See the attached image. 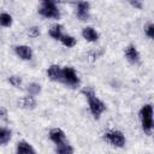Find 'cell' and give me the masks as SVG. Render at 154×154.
<instances>
[{"instance_id": "1", "label": "cell", "mask_w": 154, "mask_h": 154, "mask_svg": "<svg viewBox=\"0 0 154 154\" xmlns=\"http://www.w3.org/2000/svg\"><path fill=\"white\" fill-rule=\"evenodd\" d=\"M83 94L85 96V99L88 100V105H89V109L93 114V117L95 119H99L101 117V114L106 111V105L95 95L93 89H84Z\"/></svg>"}, {"instance_id": "2", "label": "cell", "mask_w": 154, "mask_h": 154, "mask_svg": "<svg viewBox=\"0 0 154 154\" xmlns=\"http://www.w3.org/2000/svg\"><path fill=\"white\" fill-rule=\"evenodd\" d=\"M142 129L147 135L152 134L153 130V107L152 105H144L140 112Z\"/></svg>"}, {"instance_id": "3", "label": "cell", "mask_w": 154, "mask_h": 154, "mask_svg": "<svg viewBox=\"0 0 154 154\" xmlns=\"http://www.w3.org/2000/svg\"><path fill=\"white\" fill-rule=\"evenodd\" d=\"M38 13L45 18L58 19L60 17L59 7L57 6V4L54 1H43V2H41L40 8H38Z\"/></svg>"}, {"instance_id": "4", "label": "cell", "mask_w": 154, "mask_h": 154, "mask_svg": "<svg viewBox=\"0 0 154 154\" xmlns=\"http://www.w3.org/2000/svg\"><path fill=\"white\" fill-rule=\"evenodd\" d=\"M61 82L70 87H77L79 84V78L73 67L65 66L61 69Z\"/></svg>"}, {"instance_id": "5", "label": "cell", "mask_w": 154, "mask_h": 154, "mask_svg": "<svg viewBox=\"0 0 154 154\" xmlns=\"http://www.w3.org/2000/svg\"><path fill=\"white\" fill-rule=\"evenodd\" d=\"M103 138L106 142H108L111 146H114V147H123L125 144V137L123 135V132L118 131V130H111V131H107L105 135H103Z\"/></svg>"}, {"instance_id": "6", "label": "cell", "mask_w": 154, "mask_h": 154, "mask_svg": "<svg viewBox=\"0 0 154 154\" xmlns=\"http://www.w3.org/2000/svg\"><path fill=\"white\" fill-rule=\"evenodd\" d=\"M89 8H90L89 2H85V1L78 2L77 7H76V16L81 20H88V18H89Z\"/></svg>"}, {"instance_id": "7", "label": "cell", "mask_w": 154, "mask_h": 154, "mask_svg": "<svg viewBox=\"0 0 154 154\" xmlns=\"http://www.w3.org/2000/svg\"><path fill=\"white\" fill-rule=\"evenodd\" d=\"M49 138L52 142H54L57 146L58 144H61L64 142H66V136H65V132L59 129V128H54L49 131Z\"/></svg>"}, {"instance_id": "8", "label": "cell", "mask_w": 154, "mask_h": 154, "mask_svg": "<svg viewBox=\"0 0 154 154\" xmlns=\"http://www.w3.org/2000/svg\"><path fill=\"white\" fill-rule=\"evenodd\" d=\"M14 51H16V54L23 60H30L32 58V51L29 46L19 45V46H16Z\"/></svg>"}, {"instance_id": "9", "label": "cell", "mask_w": 154, "mask_h": 154, "mask_svg": "<svg viewBox=\"0 0 154 154\" xmlns=\"http://www.w3.org/2000/svg\"><path fill=\"white\" fill-rule=\"evenodd\" d=\"M125 57L132 64H137L140 61V53L134 45H130L125 48Z\"/></svg>"}, {"instance_id": "10", "label": "cell", "mask_w": 154, "mask_h": 154, "mask_svg": "<svg viewBox=\"0 0 154 154\" xmlns=\"http://www.w3.org/2000/svg\"><path fill=\"white\" fill-rule=\"evenodd\" d=\"M47 76L49 79L55 82H61V67L59 65H52L47 70Z\"/></svg>"}, {"instance_id": "11", "label": "cell", "mask_w": 154, "mask_h": 154, "mask_svg": "<svg viewBox=\"0 0 154 154\" xmlns=\"http://www.w3.org/2000/svg\"><path fill=\"white\" fill-rule=\"evenodd\" d=\"M17 154H36V152L29 142L19 141L17 143Z\"/></svg>"}, {"instance_id": "12", "label": "cell", "mask_w": 154, "mask_h": 154, "mask_svg": "<svg viewBox=\"0 0 154 154\" xmlns=\"http://www.w3.org/2000/svg\"><path fill=\"white\" fill-rule=\"evenodd\" d=\"M82 35H83V37H84L87 41H89V42H96V41L99 40V34H97V31H96L94 28H91V26H85V28L83 29V31H82Z\"/></svg>"}, {"instance_id": "13", "label": "cell", "mask_w": 154, "mask_h": 154, "mask_svg": "<svg viewBox=\"0 0 154 154\" xmlns=\"http://www.w3.org/2000/svg\"><path fill=\"white\" fill-rule=\"evenodd\" d=\"M63 35H64V34H63V25H60V24H54V25L51 26V29H49V36H51L52 38L60 41V38H61Z\"/></svg>"}, {"instance_id": "14", "label": "cell", "mask_w": 154, "mask_h": 154, "mask_svg": "<svg viewBox=\"0 0 154 154\" xmlns=\"http://www.w3.org/2000/svg\"><path fill=\"white\" fill-rule=\"evenodd\" d=\"M11 136H12V132H11L10 129L0 126V144L1 146L7 144L11 140Z\"/></svg>"}, {"instance_id": "15", "label": "cell", "mask_w": 154, "mask_h": 154, "mask_svg": "<svg viewBox=\"0 0 154 154\" xmlns=\"http://www.w3.org/2000/svg\"><path fill=\"white\" fill-rule=\"evenodd\" d=\"M60 42H61L65 47H67V48H72V47L76 46V38H75L73 36H71V35H67V34H64V35L61 36Z\"/></svg>"}, {"instance_id": "16", "label": "cell", "mask_w": 154, "mask_h": 154, "mask_svg": "<svg viewBox=\"0 0 154 154\" xmlns=\"http://www.w3.org/2000/svg\"><path fill=\"white\" fill-rule=\"evenodd\" d=\"M57 154H73V148L66 142L57 146Z\"/></svg>"}, {"instance_id": "17", "label": "cell", "mask_w": 154, "mask_h": 154, "mask_svg": "<svg viewBox=\"0 0 154 154\" xmlns=\"http://www.w3.org/2000/svg\"><path fill=\"white\" fill-rule=\"evenodd\" d=\"M0 25L4 26V28H10L12 25V17L11 14L4 12V13H0Z\"/></svg>"}, {"instance_id": "18", "label": "cell", "mask_w": 154, "mask_h": 154, "mask_svg": "<svg viewBox=\"0 0 154 154\" xmlns=\"http://www.w3.org/2000/svg\"><path fill=\"white\" fill-rule=\"evenodd\" d=\"M23 106H24L25 108H34V107L36 106V100H35V97L31 96V95L25 96V97L23 99Z\"/></svg>"}, {"instance_id": "19", "label": "cell", "mask_w": 154, "mask_h": 154, "mask_svg": "<svg viewBox=\"0 0 154 154\" xmlns=\"http://www.w3.org/2000/svg\"><path fill=\"white\" fill-rule=\"evenodd\" d=\"M28 91H29V95H31V96L37 95L41 91V85L37 83H30L28 85Z\"/></svg>"}, {"instance_id": "20", "label": "cell", "mask_w": 154, "mask_h": 154, "mask_svg": "<svg viewBox=\"0 0 154 154\" xmlns=\"http://www.w3.org/2000/svg\"><path fill=\"white\" fill-rule=\"evenodd\" d=\"M8 82H10L13 87H19V85L22 84V79H20V77H18V76H11V77L8 78Z\"/></svg>"}, {"instance_id": "21", "label": "cell", "mask_w": 154, "mask_h": 154, "mask_svg": "<svg viewBox=\"0 0 154 154\" xmlns=\"http://www.w3.org/2000/svg\"><path fill=\"white\" fill-rule=\"evenodd\" d=\"M144 31H146V35H147L149 38H153V37H154V25H153L152 23L146 26Z\"/></svg>"}, {"instance_id": "22", "label": "cell", "mask_w": 154, "mask_h": 154, "mask_svg": "<svg viewBox=\"0 0 154 154\" xmlns=\"http://www.w3.org/2000/svg\"><path fill=\"white\" fill-rule=\"evenodd\" d=\"M29 35H30L31 37H36V36H38V35H40V30H38V28H36V26L30 28V29H29Z\"/></svg>"}, {"instance_id": "23", "label": "cell", "mask_w": 154, "mask_h": 154, "mask_svg": "<svg viewBox=\"0 0 154 154\" xmlns=\"http://www.w3.org/2000/svg\"><path fill=\"white\" fill-rule=\"evenodd\" d=\"M0 118L1 119H7V112H6V109L5 108H2V107H0Z\"/></svg>"}, {"instance_id": "24", "label": "cell", "mask_w": 154, "mask_h": 154, "mask_svg": "<svg viewBox=\"0 0 154 154\" xmlns=\"http://www.w3.org/2000/svg\"><path fill=\"white\" fill-rule=\"evenodd\" d=\"M131 5H132V6H135V7H138V8H141V7H142V4H141V2H138V1H132V2H131Z\"/></svg>"}]
</instances>
